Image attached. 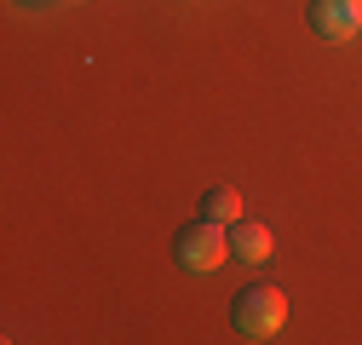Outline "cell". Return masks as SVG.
<instances>
[{"instance_id": "obj_5", "label": "cell", "mask_w": 362, "mask_h": 345, "mask_svg": "<svg viewBox=\"0 0 362 345\" xmlns=\"http://www.w3.org/2000/svg\"><path fill=\"white\" fill-rule=\"evenodd\" d=\"M202 219H218V225H236V219H242V196H236L230 185H213V190L202 196Z\"/></svg>"}, {"instance_id": "obj_4", "label": "cell", "mask_w": 362, "mask_h": 345, "mask_svg": "<svg viewBox=\"0 0 362 345\" xmlns=\"http://www.w3.org/2000/svg\"><path fill=\"white\" fill-rule=\"evenodd\" d=\"M230 247H236V259H247V265H264V259H270V247H276V236H270L264 225H253V219H236Z\"/></svg>"}, {"instance_id": "obj_2", "label": "cell", "mask_w": 362, "mask_h": 345, "mask_svg": "<svg viewBox=\"0 0 362 345\" xmlns=\"http://www.w3.org/2000/svg\"><path fill=\"white\" fill-rule=\"evenodd\" d=\"M230 253H236L230 247V230H224L218 219H196V225H185V230L173 236V259L185 271H218Z\"/></svg>"}, {"instance_id": "obj_3", "label": "cell", "mask_w": 362, "mask_h": 345, "mask_svg": "<svg viewBox=\"0 0 362 345\" xmlns=\"http://www.w3.org/2000/svg\"><path fill=\"white\" fill-rule=\"evenodd\" d=\"M310 23L322 29L328 40H351L362 29V12H356V0H316L310 6Z\"/></svg>"}, {"instance_id": "obj_1", "label": "cell", "mask_w": 362, "mask_h": 345, "mask_svg": "<svg viewBox=\"0 0 362 345\" xmlns=\"http://www.w3.org/2000/svg\"><path fill=\"white\" fill-rule=\"evenodd\" d=\"M288 322V293L282 288H270V282H253L236 293V305H230V328L242 339H276Z\"/></svg>"}]
</instances>
